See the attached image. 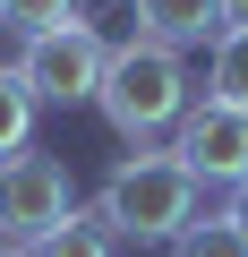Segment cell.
<instances>
[{"label": "cell", "mask_w": 248, "mask_h": 257, "mask_svg": "<svg viewBox=\"0 0 248 257\" xmlns=\"http://www.w3.org/2000/svg\"><path fill=\"white\" fill-rule=\"evenodd\" d=\"M0 257H26V248H9V240H0Z\"/></svg>", "instance_id": "5bb4252c"}, {"label": "cell", "mask_w": 248, "mask_h": 257, "mask_svg": "<svg viewBox=\"0 0 248 257\" xmlns=\"http://www.w3.org/2000/svg\"><path fill=\"white\" fill-rule=\"evenodd\" d=\"M94 214L111 223V240H180L197 223V172L171 146H137V155L111 163Z\"/></svg>", "instance_id": "7a4b0ae2"}, {"label": "cell", "mask_w": 248, "mask_h": 257, "mask_svg": "<svg viewBox=\"0 0 248 257\" xmlns=\"http://www.w3.org/2000/svg\"><path fill=\"white\" fill-rule=\"evenodd\" d=\"M222 214H231V223H239V231H248V180H239V189H231V206H222Z\"/></svg>", "instance_id": "4fadbf2b"}, {"label": "cell", "mask_w": 248, "mask_h": 257, "mask_svg": "<svg viewBox=\"0 0 248 257\" xmlns=\"http://www.w3.org/2000/svg\"><path fill=\"white\" fill-rule=\"evenodd\" d=\"M77 18V0H0V26H18V35H52Z\"/></svg>", "instance_id": "8fae6325"}, {"label": "cell", "mask_w": 248, "mask_h": 257, "mask_svg": "<svg viewBox=\"0 0 248 257\" xmlns=\"http://www.w3.org/2000/svg\"><path fill=\"white\" fill-rule=\"evenodd\" d=\"M35 257H120V240H111V223H103L94 206H77V214H69V223H60Z\"/></svg>", "instance_id": "9c48e42d"}, {"label": "cell", "mask_w": 248, "mask_h": 257, "mask_svg": "<svg viewBox=\"0 0 248 257\" xmlns=\"http://www.w3.org/2000/svg\"><path fill=\"white\" fill-rule=\"evenodd\" d=\"M171 257H248V231H239L231 214H205V223H188V231L171 240Z\"/></svg>", "instance_id": "30bf717a"}, {"label": "cell", "mask_w": 248, "mask_h": 257, "mask_svg": "<svg viewBox=\"0 0 248 257\" xmlns=\"http://www.w3.org/2000/svg\"><path fill=\"white\" fill-rule=\"evenodd\" d=\"M35 86L18 77V60H0V163H9V155H26L35 146Z\"/></svg>", "instance_id": "ba28073f"}, {"label": "cell", "mask_w": 248, "mask_h": 257, "mask_svg": "<svg viewBox=\"0 0 248 257\" xmlns=\"http://www.w3.org/2000/svg\"><path fill=\"white\" fill-rule=\"evenodd\" d=\"M171 155H180V163L197 172V189H205V180L239 189V180H248V120L197 94V103L180 111V138H171Z\"/></svg>", "instance_id": "5b68a950"}, {"label": "cell", "mask_w": 248, "mask_h": 257, "mask_svg": "<svg viewBox=\"0 0 248 257\" xmlns=\"http://www.w3.org/2000/svg\"><path fill=\"white\" fill-rule=\"evenodd\" d=\"M214 18H222V35H248V0H214Z\"/></svg>", "instance_id": "7c38bea8"}, {"label": "cell", "mask_w": 248, "mask_h": 257, "mask_svg": "<svg viewBox=\"0 0 248 257\" xmlns=\"http://www.w3.org/2000/svg\"><path fill=\"white\" fill-rule=\"evenodd\" d=\"M77 214V197H69V172H60V155H43V146H26V155H9L0 163V240L9 248H43L60 223Z\"/></svg>", "instance_id": "3957f363"}, {"label": "cell", "mask_w": 248, "mask_h": 257, "mask_svg": "<svg viewBox=\"0 0 248 257\" xmlns=\"http://www.w3.org/2000/svg\"><path fill=\"white\" fill-rule=\"evenodd\" d=\"M94 103H103V120H111L129 146H163V128H180V111L197 103V94H188V60H180L171 43L129 35V43H111Z\"/></svg>", "instance_id": "6da1fadb"}, {"label": "cell", "mask_w": 248, "mask_h": 257, "mask_svg": "<svg viewBox=\"0 0 248 257\" xmlns=\"http://www.w3.org/2000/svg\"><path fill=\"white\" fill-rule=\"evenodd\" d=\"M129 18H137V35H146V43H171V52H188V43L222 35L214 0H129Z\"/></svg>", "instance_id": "8992f818"}, {"label": "cell", "mask_w": 248, "mask_h": 257, "mask_svg": "<svg viewBox=\"0 0 248 257\" xmlns=\"http://www.w3.org/2000/svg\"><path fill=\"white\" fill-rule=\"evenodd\" d=\"M103 60H111V43H103L86 18H69V26H52V35H26L18 77L35 86V103H94Z\"/></svg>", "instance_id": "277c9868"}, {"label": "cell", "mask_w": 248, "mask_h": 257, "mask_svg": "<svg viewBox=\"0 0 248 257\" xmlns=\"http://www.w3.org/2000/svg\"><path fill=\"white\" fill-rule=\"evenodd\" d=\"M205 103L239 111L248 120V35H214V60H205Z\"/></svg>", "instance_id": "52a82bcc"}]
</instances>
